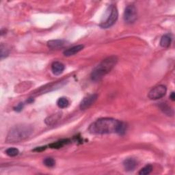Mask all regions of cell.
I'll use <instances>...</instances> for the list:
<instances>
[{"label":"cell","mask_w":175,"mask_h":175,"mask_svg":"<svg viewBox=\"0 0 175 175\" xmlns=\"http://www.w3.org/2000/svg\"><path fill=\"white\" fill-rule=\"evenodd\" d=\"M120 121L112 118H102L90 124L89 132L92 134L103 135L116 133Z\"/></svg>","instance_id":"obj_1"},{"label":"cell","mask_w":175,"mask_h":175,"mask_svg":"<svg viewBox=\"0 0 175 175\" xmlns=\"http://www.w3.org/2000/svg\"><path fill=\"white\" fill-rule=\"evenodd\" d=\"M33 132V128L27 124H21L13 127L9 131L6 141L9 143L19 142L28 138Z\"/></svg>","instance_id":"obj_2"},{"label":"cell","mask_w":175,"mask_h":175,"mask_svg":"<svg viewBox=\"0 0 175 175\" xmlns=\"http://www.w3.org/2000/svg\"><path fill=\"white\" fill-rule=\"evenodd\" d=\"M117 58L116 56H110L103 60L98 66L92 70L91 73V79L94 82H98L106 74L111 71L114 66L116 65Z\"/></svg>","instance_id":"obj_3"},{"label":"cell","mask_w":175,"mask_h":175,"mask_svg":"<svg viewBox=\"0 0 175 175\" xmlns=\"http://www.w3.org/2000/svg\"><path fill=\"white\" fill-rule=\"evenodd\" d=\"M119 16V12L115 6L110 5L107 8L103 19L100 23V27L101 28H109L116 23Z\"/></svg>","instance_id":"obj_4"},{"label":"cell","mask_w":175,"mask_h":175,"mask_svg":"<svg viewBox=\"0 0 175 175\" xmlns=\"http://www.w3.org/2000/svg\"><path fill=\"white\" fill-rule=\"evenodd\" d=\"M124 20L127 23H133L136 21L137 17V12L136 6L129 5L127 6L124 12Z\"/></svg>","instance_id":"obj_5"},{"label":"cell","mask_w":175,"mask_h":175,"mask_svg":"<svg viewBox=\"0 0 175 175\" xmlns=\"http://www.w3.org/2000/svg\"><path fill=\"white\" fill-rule=\"evenodd\" d=\"M167 92L166 87L164 85H159L150 90L149 93V98L151 100H157L166 95Z\"/></svg>","instance_id":"obj_6"},{"label":"cell","mask_w":175,"mask_h":175,"mask_svg":"<svg viewBox=\"0 0 175 175\" xmlns=\"http://www.w3.org/2000/svg\"><path fill=\"white\" fill-rule=\"evenodd\" d=\"M97 98H98V95H96V94H93V95H90L85 97L80 103V109L85 110L89 108L90 106L95 103Z\"/></svg>","instance_id":"obj_7"},{"label":"cell","mask_w":175,"mask_h":175,"mask_svg":"<svg viewBox=\"0 0 175 175\" xmlns=\"http://www.w3.org/2000/svg\"><path fill=\"white\" fill-rule=\"evenodd\" d=\"M123 166L126 171H133L137 166V161L133 158H128L123 161Z\"/></svg>","instance_id":"obj_8"},{"label":"cell","mask_w":175,"mask_h":175,"mask_svg":"<svg viewBox=\"0 0 175 175\" xmlns=\"http://www.w3.org/2000/svg\"><path fill=\"white\" fill-rule=\"evenodd\" d=\"M65 69V65L60 62H53L52 65V70L55 75H60L63 73Z\"/></svg>","instance_id":"obj_9"},{"label":"cell","mask_w":175,"mask_h":175,"mask_svg":"<svg viewBox=\"0 0 175 175\" xmlns=\"http://www.w3.org/2000/svg\"><path fill=\"white\" fill-rule=\"evenodd\" d=\"M84 46L82 45H76L74 46L71 48H69L68 49H66V51L64 52V55L65 56H71L76 54L78 52H79L80 51L83 49Z\"/></svg>","instance_id":"obj_10"},{"label":"cell","mask_w":175,"mask_h":175,"mask_svg":"<svg viewBox=\"0 0 175 175\" xmlns=\"http://www.w3.org/2000/svg\"><path fill=\"white\" fill-rule=\"evenodd\" d=\"M65 45V41L62 40H53L47 43V46L49 48L55 49L62 48Z\"/></svg>","instance_id":"obj_11"},{"label":"cell","mask_w":175,"mask_h":175,"mask_svg":"<svg viewBox=\"0 0 175 175\" xmlns=\"http://www.w3.org/2000/svg\"><path fill=\"white\" fill-rule=\"evenodd\" d=\"M70 142V140L68 139H66V140H61L60 141H58V142H53L51 144H49V147L51 148V149H60V148H62V146H64L66 144H69Z\"/></svg>","instance_id":"obj_12"},{"label":"cell","mask_w":175,"mask_h":175,"mask_svg":"<svg viewBox=\"0 0 175 175\" xmlns=\"http://www.w3.org/2000/svg\"><path fill=\"white\" fill-rule=\"evenodd\" d=\"M172 41L171 36L169 34H166L161 37L160 40V45L162 47H168L170 45V43Z\"/></svg>","instance_id":"obj_13"},{"label":"cell","mask_w":175,"mask_h":175,"mask_svg":"<svg viewBox=\"0 0 175 175\" xmlns=\"http://www.w3.org/2000/svg\"><path fill=\"white\" fill-rule=\"evenodd\" d=\"M57 105L60 107V108L63 109L66 108L69 105V100L66 97H60L57 101Z\"/></svg>","instance_id":"obj_14"},{"label":"cell","mask_w":175,"mask_h":175,"mask_svg":"<svg viewBox=\"0 0 175 175\" xmlns=\"http://www.w3.org/2000/svg\"><path fill=\"white\" fill-rule=\"evenodd\" d=\"M127 131V124L123 123V122H120L119 124V126H118L117 128V131H116V133L119 134V135H124L125 133Z\"/></svg>","instance_id":"obj_15"},{"label":"cell","mask_w":175,"mask_h":175,"mask_svg":"<svg viewBox=\"0 0 175 175\" xmlns=\"http://www.w3.org/2000/svg\"><path fill=\"white\" fill-rule=\"evenodd\" d=\"M0 56H1V59H3L4 58L7 57L9 54V49H8L7 47H6L4 44L2 43L1 44V47H0Z\"/></svg>","instance_id":"obj_16"},{"label":"cell","mask_w":175,"mask_h":175,"mask_svg":"<svg viewBox=\"0 0 175 175\" xmlns=\"http://www.w3.org/2000/svg\"><path fill=\"white\" fill-rule=\"evenodd\" d=\"M160 109L161 111H163L164 113L167 114L168 116H170L173 114V111H172L170 107L166 103H161Z\"/></svg>","instance_id":"obj_17"},{"label":"cell","mask_w":175,"mask_h":175,"mask_svg":"<svg viewBox=\"0 0 175 175\" xmlns=\"http://www.w3.org/2000/svg\"><path fill=\"white\" fill-rule=\"evenodd\" d=\"M153 170V166L151 165H147L145 167L141 169L139 172V174L140 175H146L150 174Z\"/></svg>","instance_id":"obj_18"},{"label":"cell","mask_w":175,"mask_h":175,"mask_svg":"<svg viewBox=\"0 0 175 175\" xmlns=\"http://www.w3.org/2000/svg\"><path fill=\"white\" fill-rule=\"evenodd\" d=\"M6 153L10 157H15L18 155L19 151L16 148H9V149L6 150Z\"/></svg>","instance_id":"obj_19"},{"label":"cell","mask_w":175,"mask_h":175,"mask_svg":"<svg viewBox=\"0 0 175 175\" xmlns=\"http://www.w3.org/2000/svg\"><path fill=\"white\" fill-rule=\"evenodd\" d=\"M43 164L45 166H46L47 167L49 168H52L55 166L56 164V161L55 160L53 159V158L51 157H47L45 158V159L43 161Z\"/></svg>","instance_id":"obj_20"},{"label":"cell","mask_w":175,"mask_h":175,"mask_svg":"<svg viewBox=\"0 0 175 175\" xmlns=\"http://www.w3.org/2000/svg\"><path fill=\"white\" fill-rule=\"evenodd\" d=\"M47 149L46 146H40V147H36L33 151H36V152H42V151L45 150Z\"/></svg>","instance_id":"obj_21"},{"label":"cell","mask_w":175,"mask_h":175,"mask_svg":"<svg viewBox=\"0 0 175 175\" xmlns=\"http://www.w3.org/2000/svg\"><path fill=\"white\" fill-rule=\"evenodd\" d=\"M23 108V103H19L18 105H16V107H15V110L16 111V112H20L21 111L22 109Z\"/></svg>","instance_id":"obj_22"},{"label":"cell","mask_w":175,"mask_h":175,"mask_svg":"<svg viewBox=\"0 0 175 175\" xmlns=\"http://www.w3.org/2000/svg\"><path fill=\"white\" fill-rule=\"evenodd\" d=\"M170 99L173 101H175V94L174 92L171 93V95H170Z\"/></svg>","instance_id":"obj_23"},{"label":"cell","mask_w":175,"mask_h":175,"mask_svg":"<svg viewBox=\"0 0 175 175\" xmlns=\"http://www.w3.org/2000/svg\"><path fill=\"white\" fill-rule=\"evenodd\" d=\"M33 101H34V99H32V98L29 99H28V103H32V102H33Z\"/></svg>","instance_id":"obj_24"}]
</instances>
